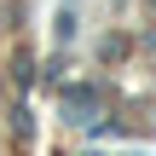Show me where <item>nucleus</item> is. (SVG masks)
<instances>
[{
    "label": "nucleus",
    "mask_w": 156,
    "mask_h": 156,
    "mask_svg": "<svg viewBox=\"0 0 156 156\" xmlns=\"http://www.w3.org/2000/svg\"><path fill=\"white\" fill-rule=\"evenodd\" d=\"M58 104L69 110V122H87V110L98 104V93H93V87H64V93H58Z\"/></svg>",
    "instance_id": "1"
},
{
    "label": "nucleus",
    "mask_w": 156,
    "mask_h": 156,
    "mask_svg": "<svg viewBox=\"0 0 156 156\" xmlns=\"http://www.w3.org/2000/svg\"><path fill=\"white\" fill-rule=\"evenodd\" d=\"M58 41H75V12H58Z\"/></svg>",
    "instance_id": "2"
}]
</instances>
